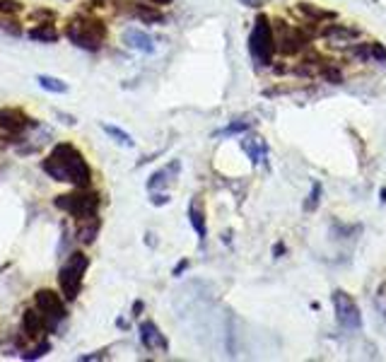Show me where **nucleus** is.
<instances>
[{"label": "nucleus", "instance_id": "nucleus-1", "mask_svg": "<svg viewBox=\"0 0 386 362\" xmlns=\"http://www.w3.org/2000/svg\"><path fill=\"white\" fill-rule=\"evenodd\" d=\"M41 169L58 183H68L73 188H87L92 186V167L87 157L77 150L73 143H56L51 152L44 157Z\"/></svg>", "mask_w": 386, "mask_h": 362}, {"label": "nucleus", "instance_id": "nucleus-2", "mask_svg": "<svg viewBox=\"0 0 386 362\" xmlns=\"http://www.w3.org/2000/svg\"><path fill=\"white\" fill-rule=\"evenodd\" d=\"M109 34V27L104 24L100 17H92L90 12H80V15L70 17L68 24H65V39L70 41L75 48H82V51L97 53L104 46Z\"/></svg>", "mask_w": 386, "mask_h": 362}, {"label": "nucleus", "instance_id": "nucleus-3", "mask_svg": "<svg viewBox=\"0 0 386 362\" xmlns=\"http://www.w3.org/2000/svg\"><path fill=\"white\" fill-rule=\"evenodd\" d=\"M90 268V256L85 251H73L63 266L58 268V292L65 297V302H75L80 287H82L85 273Z\"/></svg>", "mask_w": 386, "mask_h": 362}, {"label": "nucleus", "instance_id": "nucleus-4", "mask_svg": "<svg viewBox=\"0 0 386 362\" xmlns=\"http://www.w3.org/2000/svg\"><path fill=\"white\" fill-rule=\"evenodd\" d=\"M53 206L58 211L68 213L70 218L82 220V218H92L100 213L102 206V193L100 191H92V188H73L70 193H60L53 198Z\"/></svg>", "mask_w": 386, "mask_h": 362}, {"label": "nucleus", "instance_id": "nucleus-5", "mask_svg": "<svg viewBox=\"0 0 386 362\" xmlns=\"http://www.w3.org/2000/svg\"><path fill=\"white\" fill-rule=\"evenodd\" d=\"M249 51L259 65L273 63V56H275V51H278V41H275L273 24L266 15L256 17L254 29H251V36H249Z\"/></svg>", "mask_w": 386, "mask_h": 362}, {"label": "nucleus", "instance_id": "nucleus-6", "mask_svg": "<svg viewBox=\"0 0 386 362\" xmlns=\"http://www.w3.org/2000/svg\"><path fill=\"white\" fill-rule=\"evenodd\" d=\"M34 304H36V309L46 316L51 331H56L58 324L68 316V309H65V297L60 292L51 290V287H39V290L34 292Z\"/></svg>", "mask_w": 386, "mask_h": 362}, {"label": "nucleus", "instance_id": "nucleus-7", "mask_svg": "<svg viewBox=\"0 0 386 362\" xmlns=\"http://www.w3.org/2000/svg\"><path fill=\"white\" fill-rule=\"evenodd\" d=\"M333 309L336 319L343 329L348 331H358L363 326V316H360V307L355 304V299L345 290H336L333 292Z\"/></svg>", "mask_w": 386, "mask_h": 362}, {"label": "nucleus", "instance_id": "nucleus-8", "mask_svg": "<svg viewBox=\"0 0 386 362\" xmlns=\"http://www.w3.org/2000/svg\"><path fill=\"white\" fill-rule=\"evenodd\" d=\"M36 121L27 116L20 107H3L0 109V131L5 136H22L24 131L34 128Z\"/></svg>", "mask_w": 386, "mask_h": 362}, {"label": "nucleus", "instance_id": "nucleus-9", "mask_svg": "<svg viewBox=\"0 0 386 362\" xmlns=\"http://www.w3.org/2000/svg\"><path fill=\"white\" fill-rule=\"evenodd\" d=\"M119 12L124 15L133 17V20H140L145 24H162L164 22V15L159 10V5H140V0L136 3H119Z\"/></svg>", "mask_w": 386, "mask_h": 362}, {"label": "nucleus", "instance_id": "nucleus-10", "mask_svg": "<svg viewBox=\"0 0 386 362\" xmlns=\"http://www.w3.org/2000/svg\"><path fill=\"white\" fill-rule=\"evenodd\" d=\"M321 34L331 46H341V48H348L353 41L360 39V29L348 27V24H328Z\"/></svg>", "mask_w": 386, "mask_h": 362}, {"label": "nucleus", "instance_id": "nucleus-11", "mask_svg": "<svg viewBox=\"0 0 386 362\" xmlns=\"http://www.w3.org/2000/svg\"><path fill=\"white\" fill-rule=\"evenodd\" d=\"M124 44L131 48V51H138V53H155V39L140 27H128L124 29L121 34Z\"/></svg>", "mask_w": 386, "mask_h": 362}, {"label": "nucleus", "instance_id": "nucleus-12", "mask_svg": "<svg viewBox=\"0 0 386 362\" xmlns=\"http://www.w3.org/2000/svg\"><path fill=\"white\" fill-rule=\"evenodd\" d=\"M140 343H143L148 351H162V353L169 351V341L164 339V334L157 329L155 321H150V319L140 324Z\"/></svg>", "mask_w": 386, "mask_h": 362}, {"label": "nucleus", "instance_id": "nucleus-13", "mask_svg": "<svg viewBox=\"0 0 386 362\" xmlns=\"http://www.w3.org/2000/svg\"><path fill=\"white\" fill-rule=\"evenodd\" d=\"M46 331H51V326H48L46 316L41 314L39 309H24V314H22V334H27L29 339H41Z\"/></svg>", "mask_w": 386, "mask_h": 362}, {"label": "nucleus", "instance_id": "nucleus-14", "mask_svg": "<svg viewBox=\"0 0 386 362\" xmlns=\"http://www.w3.org/2000/svg\"><path fill=\"white\" fill-rule=\"evenodd\" d=\"M100 230H102V218H100V213L97 215H92V218H82V220H77V230H75V237H77V242L80 244H95V239L97 235H100Z\"/></svg>", "mask_w": 386, "mask_h": 362}, {"label": "nucleus", "instance_id": "nucleus-15", "mask_svg": "<svg viewBox=\"0 0 386 362\" xmlns=\"http://www.w3.org/2000/svg\"><path fill=\"white\" fill-rule=\"evenodd\" d=\"M179 171H181V162H179V159H171L167 167H162V169L155 171V174L150 176L148 191H157V188H164L167 183L174 181V176L179 174Z\"/></svg>", "mask_w": 386, "mask_h": 362}, {"label": "nucleus", "instance_id": "nucleus-16", "mask_svg": "<svg viewBox=\"0 0 386 362\" xmlns=\"http://www.w3.org/2000/svg\"><path fill=\"white\" fill-rule=\"evenodd\" d=\"M27 36L32 41H39V44H56L60 39V32L53 27V22H44V24H34L32 29H27Z\"/></svg>", "mask_w": 386, "mask_h": 362}, {"label": "nucleus", "instance_id": "nucleus-17", "mask_svg": "<svg viewBox=\"0 0 386 362\" xmlns=\"http://www.w3.org/2000/svg\"><path fill=\"white\" fill-rule=\"evenodd\" d=\"M242 147H244V152H247V155L251 157V162H254V164L266 162L268 145H266V140H263V138H244Z\"/></svg>", "mask_w": 386, "mask_h": 362}, {"label": "nucleus", "instance_id": "nucleus-18", "mask_svg": "<svg viewBox=\"0 0 386 362\" xmlns=\"http://www.w3.org/2000/svg\"><path fill=\"white\" fill-rule=\"evenodd\" d=\"M297 10L302 12L304 17H309L311 22L336 20V17H338L333 10H323V8H318V5H314V3H297Z\"/></svg>", "mask_w": 386, "mask_h": 362}, {"label": "nucleus", "instance_id": "nucleus-19", "mask_svg": "<svg viewBox=\"0 0 386 362\" xmlns=\"http://www.w3.org/2000/svg\"><path fill=\"white\" fill-rule=\"evenodd\" d=\"M188 220H191V225H193V230H195V235H198V239L203 242L205 235H208V227H205V213L200 211L198 203H193L188 206Z\"/></svg>", "mask_w": 386, "mask_h": 362}, {"label": "nucleus", "instance_id": "nucleus-20", "mask_svg": "<svg viewBox=\"0 0 386 362\" xmlns=\"http://www.w3.org/2000/svg\"><path fill=\"white\" fill-rule=\"evenodd\" d=\"M102 131L107 133L109 138H114V143L124 145V147H136V140H133L131 133H126L124 128L112 126V124H102Z\"/></svg>", "mask_w": 386, "mask_h": 362}, {"label": "nucleus", "instance_id": "nucleus-21", "mask_svg": "<svg viewBox=\"0 0 386 362\" xmlns=\"http://www.w3.org/2000/svg\"><path fill=\"white\" fill-rule=\"evenodd\" d=\"M36 82H39L41 90L53 92V95H65V92H68V85L53 75H36Z\"/></svg>", "mask_w": 386, "mask_h": 362}, {"label": "nucleus", "instance_id": "nucleus-22", "mask_svg": "<svg viewBox=\"0 0 386 362\" xmlns=\"http://www.w3.org/2000/svg\"><path fill=\"white\" fill-rule=\"evenodd\" d=\"M48 353H51V343L41 341L39 346L32 348V351H22L20 358H22V360H39V358H44V355H48Z\"/></svg>", "mask_w": 386, "mask_h": 362}, {"label": "nucleus", "instance_id": "nucleus-23", "mask_svg": "<svg viewBox=\"0 0 386 362\" xmlns=\"http://www.w3.org/2000/svg\"><path fill=\"white\" fill-rule=\"evenodd\" d=\"M251 128V124L249 121H232V124L227 126V128H220V131L215 133V136H239V133H247Z\"/></svg>", "mask_w": 386, "mask_h": 362}, {"label": "nucleus", "instance_id": "nucleus-24", "mask_svg": "<svg viewBox=\"0 0 386 362\" xmlns=\"http://www.w3.org/2000/svg\"><path fill=\"white\" fill-rule=\"evenodd\" d=\"M56 10H44V8H39V10H32L29 12V20L36 22V24H44V22H56Z\"/></svg>", "mask_w": 386, "mask_h": 362}, {"label": "nucleus", "instance_id": "nucleus-25", "mask_svg": "<svg viewBox=\"0 0 386 362\" xmlns=\"http://www.w3.org/2000/svg\"><path fill=\"white\" fill-rule=\"evenodd\" d=\"M24 10V3L20 0H0V15H20Z\"/></svg>", "mask_w": 386, "mask_h": 362}, {"label": "nucleus", "instance_id": "nucleus-26", "mask_svg": "<svg viewBox=\"0 0 386 362\" xmlns=\"http://www.w3.org/2000/svg\"><path fill=\"white\" fill-rule=\"evenodd\" d=\"M318 201H321V183H318V181H314V183H311V193H309V201H307V203H304V208H307V211H316Z\"/></svg>", "mask_w": 386, "mask_h": 362}, {"label": "nucleus", "instance_id": "nucleus-27", "mask_svg": "<svg viewBox=\"0 0 386 362\" xmlns=\"http://www.w3.org/2000/svg\"><path fill=\"white\" fill-rule=\"evenodd\" d=\"M321 75L326 78L331 85H341V82H343V73H341L338 68H331V65H323Z\"/></svg>", "mask_w": 386, "mask_h": 362}, {"label": "nucleus", "instance_id": "nucleus-28", "mask_svg": "<svg viewBox=\"0 0 386 362\" xmlns=\"http://www.w3.org/2000/svg\"><path fill=\"white\" fill-rule=\"evenodd\" d=\"M370 51H372V58L386 65V46L384 44H379V41H370Z\"/></svg>", "mask_w": 386, "mask_h": 362}, {"label": "nucleus", "instance_id": "nucleus-29", "mask_svg": "<svg viewBox=\"0 0 386 362\" xmlns=\"http://www.w3.org/2000/svg\"><path fill=\"white\" fill-rule=\"evenodd\" d=\"M150 193H152V198H150L152 206H167L169 203V196L167 193H157V191H150Z\"/></svg>", "mask_w": 386, "mask_h": 362}, {"label": "nucleus", "instance_id": "nucleus-30", "mask_svg": "<svg viewBox=\"0 0 386 362\" xmlns=\"http://www.w3.org/2000/svg\"><path fill=\"white\" fill-rule=\"evenodd\" d=\"M104 358H107V355H104L102 351H97L95 355H80V362H92V360H104Z\"/></svg>", "mask_w": 386, "mask_h": 362}, {"label": "nucleus", "instance_id": "nucleus-31", "mask_svg": "<svg viewBox=\"0 0 386 362\" xmlns=\"http://www.w3.org/2000/svg\"><path fill=\"white\" fill-rule=\"evenodd\" d=\"M186 268H188V261L183 259L181 263H176V266H174V271H171V275H174V278H179V275H181L183 271H186Z\"/></svg>", "mask_w": 386, "mask_h": 362}, {"label": "nucleus", "instance_id": "nucleus-32", "mask_svg": "<svg viewBox=\"0 0 386 362\" xmlns=\"http://www.w3.org/2000/svg\"><path fill=\"white\" fill-rule=\"evenodd\" d=\"M285 244L283 242H278V244H275V247H273V259H280V256H283L285 254Z\"/></svg>", "mask_w": 386, "mask_h": 362}, {"label": "nucleus", "instance_id": "nucleus-33", "mask_svg": "<svg viewBox=\"0 0 386 362\" xmlns=\"http://www.w3.org/2000/svg\"><path fill=\"white\" fill-rule=\"evenodd\" d=\"M145 309V304H143V299H136L133 302V316H140V312Z\"/></svg>", "mask_w": 386, "mask_h": 362}, {"label": "nucleus", "instance_id": "nucleus-34", "mask_svg": "<svg viewBox=\"0 0 386 362\" xmlns=\"http://www.w3.org/2000/svg\"><path fill=\"white\" fill-rule=\"evenodd\" d=\"M56 116H58V119H63L68 126H75V119H73V116H68V114H60V112H56Z\"/></svg>", "mask_w": 386, "mask_h": 362}, {"label": "nucleus", "instance_id": "nucleus-35", "mask_svg": "<svg viewBox=\"0 0 386 362\" xmlns=\"http://www.w3.org/2000/svg\"><path fill=\"white\" fill-rule=\"evenodd\" d=\"M140 3H152V5H159V8H162V5H171V0H140Z\"/></svg>", "mask_w": 386, "mask_h": 362}, {"label": "nucleus", "instance_id": "nucleus-36", "mask_svg": "<svg viewBox=\"0 0 386 362\" xmlns=\"http://www.w3.org/2000/svg\"><path fill=\"white\" fill-rule=\"evenodd\" d=\"M244 5H249V8H261L263 5V0H242Z\"/></svg>", "mask_w": 386, "mask_h": 362}, {"label": "nucleus", "instance_id": "nucleus-37", "mask_svg": "<svg viewBox=\"0 0 386 362\" xmlns=\"http://www.w3.org/2000/svg\"><path fill=\"white\" fill-rule=\"evenodd\" d=\"M382 201H384V203H386V188H382Z\"/></svg>", "mask_w": 386, "mask_h": 362}]
</instances>
